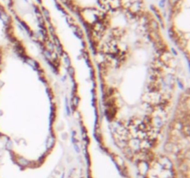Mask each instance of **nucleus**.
Returning <instances> with one entry per match:
<instances>
[{
    "label": "nucleus",
    "mask_w": 190,
    "mask_h": 178,
    "mask_svg": "<svg viewBox=\"0 0 190 178\" xmlns=\"http://www.w3.org/2000/svg\"><path fill=\"white\" fill-rule=\"evenodd\" d=\"M165 1H166V0H162V1H161V2H160L161 7H164V3H165Z\"/></svg>",
    "instance_id": "nucleus-2"
},
{
    "label": "nucleus",
    "mask_w": 190,
    "mask_h": 178,
    "mask_svg": "<svg viewBox=\"0 0 190 178\" xmlns=\"http://www.w3.org/2000/svg\"><path fill=\"white\" fill-rule=\"evenodd\" d=\"M177 1H178V0H170V2H171L172 4H173V5H174V4H176V3H177Z\"/></svg>",
    "instance_id": "nucleus-3"
},
{
    "label": "nucleus",
    "mask_w": 190,
    "mask_h": 178,
    "mask_svg": "<svg viewBox=\"0 0 190 178\" xmlns=\"http://www.w3.org/2000/svg\"><path fill=\"white\" fill-rule=\"evenodd\" d=\"M25 1H28V0H25Z\"/></svg>",
    "instance_id": "nucleus-4"
},
{
    "label": "nucleus",
    "mask_w": 190,
    "mask_h": 178,
    "mask_svg": "<svg viewBox=\"0 0 190 178\" xmlns=\"http://www.w3.org/2000/svg\"><path fill=\"white\" fill-rule=\"evenodd\" d=\"M43 12H44V14H45V16H46V18L47 19H49V13H48V11L46 9V8H43Z\"/></svg>",
    "instance_id": "nucleus-1"
}]
</instances>
